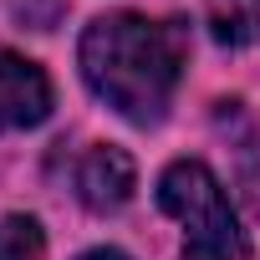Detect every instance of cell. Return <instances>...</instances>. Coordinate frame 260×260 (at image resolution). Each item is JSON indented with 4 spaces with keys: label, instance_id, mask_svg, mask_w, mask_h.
<instances>
[{
    "label": "cell",
    "instance_id": "obj_6",
    "mask_svg": "<svg viewBox=\"0 0 260 260\" xmlns=\"http://www.w3.org/2000/svg\"><path fill=\"white\" fill-rule=\"evenodd\" d=\"M46 235L31 214H6L0 219V260H41Z\"/></svg>",
    "mask_w": 260,
    "mask_h": 260
},
{
    "label": "cell",
    "instance_id": "obj_4",
    "mask_svg": "<svg viewBox=\"0 0 260 260\" xmlns=\"http://www.w3.org/2000/svg\"><path fill=\"white\" fill-rule=\"evenodd\" d=\"M133 189H138V169H133V158H127L122 148L97 143V148L82 153V164H77V194H82L87 209L112 214V209H122L127 199H133Z\"/></svg>",
    "mask_w": 260,
    "mask_h": 260
},
{
    "label": "cell",
    "instance_id": "obj_2",
    "mask_svg": "<svg viewBox=\"0 0 260 260\" xmlns=\"http://www.w3.org/2000/svg\"><path fill=\"white\" fill-rule=\"evenodd\" d=\"M158 209L184 224V260H245L250 245L235 204L199 158H179L158 174Z\"/></svg>",
    "mask_w": 260,
    "mask_h": 260
},
{
    "label": "cell",
    "instance_id": "obj_7",
    "mask_svg": "<svg viewBox=\"0 0 260 260\" xmlns=\"http://www.w3.org/2000/svg\"><path fill=\"white\" fill-rule=\"evenodd\" d=\"M82 260H127V255H122V250H87Z\"/></svg>",
    "mask_w": 260,
    "mask_h": 260
},
{
    "label": "cell",
    "instance_id": "obj_5",
    "mask_svg": "<svg viewBox=\"0 0 260 260\" xmlns=\"http://www.w3.org/2000/svg\"><path fill=\"white\" fill-rule=\"evenodd\" d=\"M204 26L219 46H250L260 41V0H204Z\"/></svg>",
    "mask_w": 260,
    "mask_h": 260
},
{
    "label": "cell",
    "instance_id": "obj_1",
    "mask_svg": "<svg viewBox=\"0 0 260 260\" xmlns=\"http://www.w3.org/2000/svg\"><path fill=\"white\" fill-rule=\"evenodd\" d=\"M82 82L127 122L153 127L164 122L184 61H189V31L179 21H153V16H97L82 41H77Z\"/></svg>",
    "mask_w": 260,
    "mask_h": 260
},
{
    "label": "cell",
    "instance_id": "obj_3",
    "mask_svg": "<svg viewBox=\"0 0 260 260\" xmlns=\"http://www.w3.org/2000/svg\"><path fill=\"white\" fill-rule=\"evenodd\" d=\"M46 117H51L46 72L31 56L0 46V133H21V127H36Z\"/></svg>",
    "mask_w": 260,
    "mask_h": 260
}]
</instances>
